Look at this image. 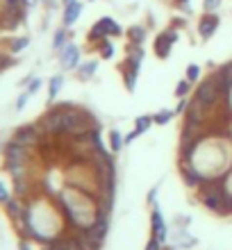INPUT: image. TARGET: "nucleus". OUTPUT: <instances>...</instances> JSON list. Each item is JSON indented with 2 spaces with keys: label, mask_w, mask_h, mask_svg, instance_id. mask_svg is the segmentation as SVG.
<instances>
[{
  "label": "nucleus",
  "mask_w": 232,
  "mask_h": 250,
  "mask_svg": "<svg viewBox=\"0 0 232 250\" xmlns=\"http://www.w3.org/2000/svg\"><path fill=\"white\" fill-rule=\"evenodd\" d=\"M57 200H60L62 209L66 214V221L73 230H89L96 218L100 214V205L98 198L86 193L82 189H75V187H66L57 193Z\"/></svg>",
  "instance_id": "obj_1"
},
{
  "label": "nucleus",
  "mask_w": 232,
  "mask_h": 250,
  "mask_svg": "<svg viewBox=\"0 0 232 250\" xmlns=\"http://www.w3.org/2000/svg\"><path fill=\"white\" fill-rule=\"evenodd\" d=\"M193 103L203 107V109H205L210 116H212V114L221 107V103H223V96H221V89H219V84H216L214 75H210V78H203L198 82L196 91H193Z\"/></svg>",
  "instance_id": "obj_2"
},
{
  "label": "nucleus",
  "mask_w": 232,
  "mask_h": 250,
  "mask_svg": "<svg viewBox=\"0 0 232 250\" xmlns=\"http://www.w3.org/2000/svg\"><path fill=\"white\" fill-rule=\"evenodd\" d=\"M12 139L14 141H19L21 146L30 148V150H39L41 141H43V132L39 130V125L37 123H25V125H21V127L14 130Z\"/></svg>",
  "instance_id": "obj_3"
},
{
  "label": "nucleus",
  "mask_w": 232,
  "mask_h": 250,
  "mask_svg": "<svg viewBox=\"0 0 232 250\" xmlns=\"http://www.w3.org/2000/svg\"><path fill=\"white\" fill-rule=\"evenodd\" d=\"M180 39V34L175 27H166L162 34H157V39H155V55H157L159 60H166L169 55H171V48L173 43Z\"/></svg>",
  "instance_id": "obj_4"
},
{
  "label": "nucleus",
  "mask_w": 232,
  "mask_h": 250,
  "mask_svg": "<svg viewBox=\"0 0 232 250\" xmlns=\"http://www.w3.org/2000/svg\"><path fill=\"white\" fill-rule=\"evenodd\" d=\"M107 232H109V211H100L98 218H96V223H93L89 230H84V234L89 237L91 244L100 246L103 241H105Z\"/></svg>",
  "instance_id": "obj_5"
},
{
  "label": "nucleus",
  "mask_w": 232,
  "mask_h": 250,
  "mask_svg": "<svg viewBox=\"0 0 232 250\" xmlns=\"http://www.w3.org/2000/svg\"><path fill=\"white\" fill-rule=\"evenodd\" d=\"M57 55H60V66L64 71H75V68L82 64V50L75 46L73 41H68Z\"/></svg>",
  "instance_id": "obj_6"
},
{
  "label": "nucleus",
  "mask_w": 232,
  "mask_h": 250,
  "mask_svg": "<svg viewBox=\"0 0 232 250\" xmlns=\"http://www.w3.org/2000/svg\"><path fill=\"white\" fill-rule=\"evenodd\" d=\"M219 16H216V12H205L203 16L198 19V37L200 39H212L214 34H216V30H219Z\"/></svg>",
  "instance_id": "obj_7"
},
{
  "label": "nucleus",
  "mask_w": 232,
  "mask_h": 250,
  "mask_svg": "<svg viewBox=\"0 0 232 250\" xmlns=\"http://www.w3.org/2000/svg\"><path fill=\"white\" fill-rule=\"evenodd\" d=\"M212 75H214V80H216V84H219L223 100H228V96H230V91H232V62L221 64L219 68H216V73H212Z\"/></svg>",
  "instance_id": "obj_8"
},
{
  "label": "nucleus",
  "mask_w": 232,
  "mask_h": 250,
  "mask_svg": "<svg viewBox=\"0 0 232 250\" xmlns=\"http://www.w3.org/2000/svg\"><path fill=\"white\" fill-rule=\"evenodd\" d=\"M150 230H153V237L157 239L159 244H164L169 230H166V221H164V216H162V209H159L157 205H153V211H150Z\"/></svg>",
  "instance_id": "obj_9"
},
{
  "label": "nucleus",
  "mask_w": 232,
  "mask_h": 250,
  "mask_svg": "<svg viewBox=\"0 0 232 250\" xmlns=\"http://www.w3.org/2000/svg\"><path fill=\"white\" fill-rule=\"evenodd\" d=\"M80 16H82V2H80V0L71 2V5H64V14H62V25H64V27H73L75 23L80 21Z\"/></svg>",
  "instance_id": "obj_10"
},
{
  "label": "nucleus",
  "mask_w": 232,
  "mask_h": 250,
  "mask_svg": "<svg viewBox=\"0 0 232 250\" xmlns=\"http://www.w3.org/2000/svg\"><path fill=\"white\" fill-rule=\"evenodd\" d=\"M109 34H107V27L103 21H96L91 27H89V32H86V41L89 43H93V46H98L103 39H107Z\"/></svg>",
  "instance_id": "obj_11"
},
{
  "label": "nucleus",
  "mask_w": 232,
  "mask_h": 250,
  "mask_svg": "<svg viewBox=\"0 0 232 250\" xmlns=\"http://www.w3.org/2000/svg\"><path fill=\"white\" fill-rule=\"evenodd\" d=\"M96 71H98V60H89V62H82V64L75 68V73H78V78L82 80V82H89V80L96 75Z\"/></svg>",
  "instance_id": "obj_12"
},
{
  "label": "nucleus",
  "mask_w": 232,
  "mask_h": 250,
  "mask_svg": "<svg viewBox=\"0 0 232 250\" xmlns=\"http://www.w3.org/2000/svg\"><path fill=\"white\" fill-rule=\"evenodd\" d=\"M62 89H64V75H53V78L48 80V103L50 105L57 100Z\"/></svg>",
  "instance_id": "obj_13"
},
{
  "label": "nucleus",
  "mask_w": 232,
  "mask_h": 250,
  "mask_svg": "<svg viewBox=\"0 0 232 250\" xmlns=\"http://www.w3.org/2000/svg\"><path fill=\"white\" fill-rule=\"evenodd\" d=\"M30 46V37H25V34H21V37H14V39H9V43H7V53L12 55H21L25 48Z\"/></svg>",
  "instance_id": "obj_14"
},
{
  "label": "nucleus",
  "mask_w": 232,
  "mask_h": 250,
  "mask_svg": "<svg viewBox=\"0 0 232 250\" xmlns=\"http://www.w3.org/2000/svg\"><path fill=\"white\" fill-rule=\"evenodd\" d=\"M71 37H73V32H68V27H60V30H55V34H53V50L55 53H60L62 48L71 41Z\"/></svg>",
  "instance_id": "obj_15"
},
{
  "label": "nucleus",
  "mask_w": 232,
  "mask_h": 250,
  "mask_svg": "<svg viewBox=\"0 0 232 250\" xmlns=\"http://www.w3.org/2000/svg\"><path fill=\"white\" fill-rule=\"evenodd\" d=\"M127 43H134V46H144V41H146V27L144 25H132L127 27Z\"/></svg>",
  "instance_id": "obj_16"
},
{
  "label": "nucleus",
  "mask_w": 232,
  "mask_h": 250,
  "mask_svg": "<svg viewBox=\"0 0 232 250\" xmlns=\"http://www.w3.org/2000/svg\"><path fill=\"white\" fill-rule=\"evenodd\" d=\"M93 48L98 50L100 60H112L114 55H116V46H114L112 37H107V39H103V41L98 43V46H93Z\"/></svg>",
  "instance_id": "obj_17"
},
{
  "label": "nucleus",
  "mask_w": 232,
  "mask_h": 250,
  "mask_svg": "<svg viewBox=\"0 0 232 250\" xmlns=\"http://www.w3.org/2000/svg\"><path fill=\"white\" fill-rule=\"evenodd\" d=\"M121 71H123V84H126L127 91L132 93L134 89H137V78H139V71H137V68H130V66H123Z\"/></svg>",
  "instance_id": "obj_18"
},
{
  "label": "nucleus",
  "mask_w": 232,
  "mask_h": 250,
  "mask_svg": "<svg viewBox=\"0 0 232 250\" xmlns=\"http://www.w3.org/2000/svg\"><path fill=\"white\" fill-rule=\"evenodd\" d=\"M107 141H109V152H121L123 150V146H126V139H123V134H121L119 130H109V134H107Z\"/></svg>",
  "instance_id": "obj_19"
},
{
  "label": "nucleus",
  "mask_w": 232,
  "mask_h": 250,
  "mask_svg": "<svg viewBox=\"0 0 232 250\" xmlns=\"http://www.w3.org/2000/svg\"><path fill=\"white\" fill-rule=\"evenodd\" d=\"M150 125H155V121H153V116H148V114H144V116H137L134 119V132L137 134H146L148 130H150Z\"/></svg>",
  "instance_id": "obj_20"
},
{
  "label": "nucleus",
  "mask_w": 232,
  "mask_h": 250,
  "mask_svg": "<svg viewBox=\"0 0 232 250\" xmlns=\"http://www.w3.org/2000/svg\"><path fill=\"white\" fill-rule=\"evenodd\" d=\"M103 23H105V27H107V34H109V37H112V39H116V37H123V27L119 25V23H116V21L112 19V16H103Z\"/></svg>",
  "instance_id": "obj_21"
},
{
  "label": "nucleus",
  "mask_w": 232,
  "mask_h": 250,
  "mask_svg": "<svg viewBox=\"0 0 232 250\" xmlns=\"http://www.w3.org/2000/svg\"><path fill=\"white\" fill-rule=\"evenodd\" d=\"M185 78L191 82V84H198L200 78H203V68H200L198 64H189L185 71Z\"/></svg>",
  "instance_id": "obj_22"
},
{
  "label": "nucleus",
  "mask_w": 232,
  "mask_h": 250,
  "mask_svg": "<svg viewBox=\"0 0 232 250\" xmlns=\"http://www.w3.org/2000/svg\"><path fill=\"white\" fill-rule=\"evenodd\" d=\"M175 116V112L173 109H159L157 114H153V121H155V125H166L169 121Z\"/></svg>",
  "instance_id": "obj_23"
},
{
  "label": "nucleus",
  "mask_w": 232,
  "mask_h": 250,
  "mask_svg": "<svg viewBox=\"0 0 232 250\" xmlns=\"http://www.w3.org/2000/svg\"><path fill=\"white\" fill-rule=\"evenodd\" d=\"M191 82L189 80H180L178 84H175V98H185V96H189V91H191Z\"/></svg>",
  "instance_id": "obj_24"
},
{
  "label": "nucleus",
  "mask_w": 232,
  "mask_h": 250,
  "mask_svg": "<svg viewBox=\"0 0 232 250\" xmlns=\"http://www.w3.org/2000/svg\"><path fill=\"white\" fill-rule=\"evenodd\" d=\"M12 198H14V193H12V191H9V189H7V185H5V182H2V180H0V205L5 207V205L9 203Z\"/></svg>",
  "instance_id": "obj_25"
},
{
  "label": "nucleus",
  "mask_w": 232,
  "mask_h": 250,
  "mask_svg": "<svg viewBox=\"0 0 232 250\" xmlns=\"http://www.w3.org/2000/svg\"><path fill=\"white\" fill-rule=\"evenodd\" d=\"M189 103H191V100L187 98V96H185V98H178V105H175V109H173V112H175V116H185Z\"/></svg>",
  "instance_id": "obj_26"
},
{
  "label": "nucleus",
  "mask_w": 232,
  "mask_h": 250,
  "mask_svg": "<svg viewBox=\"0 0 232 250\" xmlns=\"http://www.w3.org/2000/svg\"><path fill=\"white\" fill-rule=\"evenodd\" d=\"M41 86H43V80H39V78H32V80H30V84L25 86V91L30 93V96H34V93L39 91Z\"/></svg>",
  "instance_id": "obj_27"
},
{
  "label": "nucleus",
  "mask_w": 232,
  "mask_h": 250,
  "mask_svg": "<svg viewBox=\"0 0 232 250\" xmlns=\"http://www.w3.org/2000/svg\"><path fill=\"white\" fill-rule=\"evenodd\" d=\"M27 100H30V93H27V91H23V93H21V96H19V98H16V105H14V107H16V112H23V109H25Z\"/></svg>",
  "instance_id": "obj_28"
},
{
  "label": "nucleus",
  "mask_w": 232,
  "mask_h": 250,
  "mask_svg": "<svg viewBox=\"0 0 232 250\" xmlns=\"http://www.w3.org/2000/svg\"><path fill=\"white\" fill-rule=\"evenodd\" d=\"M221 2H223V0H205L203 7H205V12H216V9L221 7Z\"/></svg>",
  "instance_id": "obj_29"
},
{
  "label": "nucleus",
  "mask_w": 232,
  "mask_h": 250,
  "mask_svg": "<svg viewBox=\"0 0 232 250\" xmlns=\"http://www.w3.org/2000/svg\"><path fill=\"white\" fill-rule=\"evenodd\" d=\"M221 182H223V189H226L228 193H230V196H232V168L226 173V178L221 180Z\"/></svg>",
  "instance_id": "obj_30"
},
{
  "label": "nucleus",
  "mask_w": 232,
  "mask_h": 250,
  "mask_svg": "<svg viewBox=\"0 0 232 250\" xmlns=\"http://www.w3.org/2000/svg\"><path fill=\"white\" fill-rule=\"evenodd\" d=\"M144 250H162V244H159V241H157L155 237H150V239H148V244H146V248H144Z\"/></svg>",
  "instance_id": "obj_31"
},
{
  "label": "nucleus",
  "mask_w": 232,
  "mask_h": 250,
  "mask_svg": "<svg viewBox=\"0 0 232 250\" xmlns=\"http://www.w3.org/2000/svg\"><path fill=\"white\" fill-rule=\"evenodd\" d=\"M178 7H182V12L185 14H191V0H175Z\"/></svg>",
  "instance_id": "obj_32"
},
{
  "label": "nucleus",
  "mask_w": 232,
  "mask_h": 250,
  "mask_svg": "<svg viewBox=\"0 0 232 250\" xmlns=\"http://www.w3.org/2000/svg\"><path fill=\"white\" fill-rule=\"evenodd\" d=\"M137 137H139V134H137V132H127V134H126V137H123V139H126V146H130V144H132V141H134V139H137Z\"/></svg>",
  "instance_id": "obj_33"
},
{
  "label": "nucleus",
  "mask_w": 232,
  "mask_h": 250,
  "mask_svg": "<svg viewBox=\"0 0 232 250\" xmlns=\"http://www.w3.org/2000/svg\"><path fill=\"white\" fill-rule=\"evenodd\" d=\"M19 250H30V239H21V241H19Z\"/></svg>",
  "instance_id": "obj_34"
},
{
  "label": "nucleus",
  "mask_w": 232,
  "mask_h": 250,
  "mask_svg": "<svg viewBox=\"0 0 232 250\" xmlns=\"http://www.w3.org/2000/svg\"><path fill=\"white\" fill-rule=\"evenodd\" d=\"M155 198H157V187H155V189H150V193H148V203L155 205Z\"/></svg>",
  "instance_id": "obj_35"
},
{
  "label": "nucleus",
  "mask_w": 232,
  "mask_h": 250,
  "mask_svg": "<svg viewBox=\"0 0 232 250\" xmlns=\"http://www.w3.org/2000/svg\"><path fill=\"white\" fill-rule=\"evenodd\" d=\"M230 214H232V196L228 193V216H230Z\"/></svg>",
  "instance_id": "obj_36"
},
{
  "label": "nucleus",
  "mask_w": 232,
  "mask_h": 250,
  "mask_svg": "<svg viewBox=\"0 0 232 250\" xmlns=\"http://www.w3.org/2000/svg\"><path fill=\"white\" fill-rule=\"evenodd\" d=\"M23 2H25V7H27V9H30V7H34V5H37V2H39V0H23Z\"/></svg>",
  "instance_id": "obj_37"
},
{
  "label": "nucleus",
  "mask_w": 232,
  "mask_h": 250,
  "mask_svg": "<svg viewBox=\"0 0 232 250\" xmlns=\"http://www.w3.org/2000/svg\"><path fill=\"white\" fill-rule=\"evenodd\" d=\"M62 2H64V5H71V2H75V0H62Z\"/></svg>",
  "instance_id": "obj_38"
},
{
  "label": "nucleus",
  "mask_w": 232,
  "mask_h": 250,
  "mask_svg": "<svg viewBox=\"0 0 232 250\" xmlns=\"http://www.w3.org/2000/svg\"><path fill=\"white\" fill-rule=\"evenodd\" d=\"M86 2H93V0H86Z\"/></svg>",
  "instance_id": "obj_39"
}]
</instances>
